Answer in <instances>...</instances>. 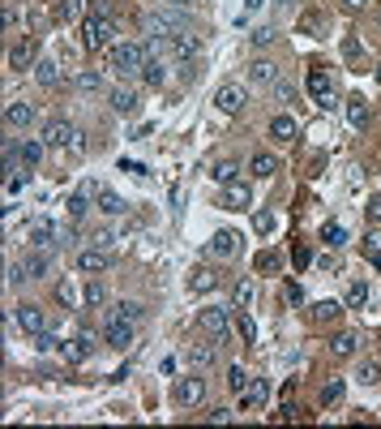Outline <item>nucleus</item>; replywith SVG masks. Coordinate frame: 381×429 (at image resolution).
<instances>
[{
	"instance_id": "nucleus-39",
	"label": "nucleus",
	"mask_w": 381,
	"mask_h": 429,
	"mask_svg": "<svg viewBox=\"0 0 381 429\" xmlns=\"http://www.w3.org/2000/svg\"><path fill=\"white\" fill-rule=\"evenodd\" d=\"M236 326H240V335H244V343L248 348H257V326H253V318L240 309V318H236Z\"/></svg>"
},
{
	"instance_id": "nucleus-50",
	"label": "nucleus",
	"mask_w": 381,
	"mask_h": 429,
	"mask_svg": "<svg viewBox=\"0 0 381 429\" xmlns=\"http://www.w3.org/2000/svg\"><path fill=\"white\" fill-rule=\"evenodd\" d=\"M274 95H278V104H291V99H296V86H291V82H274Z\"/></svg>"
},
{
	"instance_id": "nucleus-12",
	"label": "nucleus",
	"mask_w": 381,
	"mask_h": 429,
	"mask_svg": "<svg viewBox=\"0 0 381 429\" xmlns=\"http://www.w3.org/2000/svg\"><path fill=\"white\" fill-rule=\"evenodd\" d=\"M309 90H313V99H317V108H335V86H330L325 69H313V73H309Z\"/></svg>"
},
{
	"instance_id": "nucleus-40",
	"label": "nucleus",
	"mask_w": 381,
	"mask_h": 429,
	"mask_svg": "<svg viewBox=\"0 0 381 429\" xmlns=\"http://www.w3.org/2000/svg\"><path fill=\"white\" fill-rule=\"evenodd\" d=\"M321 241H325L330 249H335V245H343V241H347V232H343V223H325V228H321Z\"/></svg>"
},
{
	"instance_id": "nucleus-59",
	"label": "nucleus",
	"mask_w": 381,
	"mask_h": 429,
	"mask_svg": "<svg viewBox=\"0 0 381 429\" xmlns=\"http://www.w3.org/2000/svg\"><path fill=\"white\" fill-rule=\"evenodd\" d=\"M244 9H262V0H244Z\"/></svg>"
},
{
	"instance_id": "nucleus-35",
	"label": "nucleus",
	"mask_w": 381,
	"mask_h": 429,
	"mask_svg": "<svg viewBox=\"0 0 381 429\" xmlns=\"http://www.w3.org/2000/svg\"><path fill=\"white\" fill-rule=\"evenodd\" d=\"M227 387H232L236 395L248 391V373H244V365H227Z\"/></svg>"
},
{
	"instance_id": "nucleus-45",
	"label": "nucleus",
	"mask_w": 381,
	"mask_h": 429,
	"mask_svg": "<svg viewBox=\"0 0 381 429\" xmlns=\"http://www.w3.org/2000/svg\"><path fill=\"white\" fill-rule=\"evenodd\" d=\"M253 228H257V236H270V232H274V215H270V211H257V215H253Z\"/></svg>"
},
{
	"instance_id": "nucleus-5",
	"label": "nucleus",
	"mask_w": 381,
	"mask_h": 429,
	"mask_svg": "<svg viewBox=\"0 0 381 429\" xmlns=\"http://www.w3.org/2000/svg\"><path fill=\"white\" fill-rule=\"evenodd\" d=\"M171 399L180 403V408H197V403L206 399V382H201V378H180V382L171 387Z\"/></svg>"
},
{
	"instance_id": "nucleus-15",
	"label": "nucleus",
	"mask_w": 381,
	"mask_h": 429,
	"mask_svg": "<svg viewBox=\"0 0 381 429\" xmlns=\"http://www.w3.org/2000/svg\"><path fill=\"white\" fill-rule=\"evenodd\" d=\"M56 300H60V309H82L86 305V292H78V284L65 275V280L56 284Z\"/></svg>"
},
{
	"instance_id": "nucleus-52",
	"label": "nucleus",
	"mask_w": 381,
	"mask_h": 429,
	"mask_svg": "<svg viewBox=\"0 0 381 429\" xmlns=\"http://www.w3.org/2000/svg\"><path fill=\"white\" fill-rule=\"evenodd\" d=\"M321 399H325V403H339V399H343V382H330V387L321 391Z\"/></svg>"
},
{
	"instance_id": "nucleus-58",
	"label": "nucleus",
	"mask_w": 381,
	"mask_h": 429,
	"mask_svg": "<svg viewBox=\"0 0 381 429\" xmlns=\"http://www.w3.org/2000/svg\"><path fill=\"white\" fill-rule=\"evenodd\" d=\"M159 5H171V9H189L193 0H159Z\"/></svg>"
},
{
	"instance_id": "nucleus-16",
	"label": "nucleus",
	"mask_w": 381,
	"mask_h": 429,
	"mask_svg": "<svg viewBox=\"0 0 381 429\" xmlns=\"http://www.w3.org/2000/svg\"><path fill=\"white\" fill-rule=\"evenodd\" d=\"M248 202H253L248 185H240V181L223 185V207H227V211H248Z\"/></svg>"
},
{
	"instance_id": "nucleus-21",
	"label": "nucleus",
	"mask_w": 381,
	"mask_h": 429,
	"mask_svg": "<svg viewBox=\"0 0 381 429\" xmlns=\"http://www.w3.org/2000/svg\"><path fill=\"white\" fill-rule=\"evenodd\" d=\"M137 78H142L146 86H163V82H167V65H163L159 56H146V65H142Z\"/></svg>"
},
{
	"instance_id": "nucleus-42",
	"label": "nucleus",
	"mask_w": 381,
	"mask_h": 429,
	"mask_svg": "<svg viewBox=\"0 0 381 429\" xmlns=\"http://www.w3.org/2000/svg\"><path fill=\"white\" fill-rule=\"evenodd\" d=\"M364 300H369V284H351V288H347V305H351V309H360Z\"/></svg>"
},
{
	"instance_id": "nucleus-48",
	"label": "nucleus",
	"mask_w": 381,
	"mask_h": 429,
	"mask_svg": "<svg viewBox=\"0 0 381 429\" xmlns=\"http://www.w3.org/2000/svg\"><path fill=\"white\" fill-rule=\"evenodd\" d=\"M86 202H90L86 193H73V197H69V215H73V219H82V215H86Z\"/></svg>"
},
{
	"instance_id": "nucleus-30",
	"label": "nucleus",
	"mask_w": 381,
	"mask_h": 429,
	"mask_svg": "<svg viewBox=\"0 0 381 429\" xmlns=\"http://www.w3.org/2000/svg\"><path fill=\"white\" fill-rule=\"evenodd\" d=\"M347 120L355 124V129H364V124H369V104H364V95H351V99H347Z\"/></svg>"
},
{
	"instance_id": "nucleus-31",
	"label": "nucleus",
	"mask_w": 381,
	"mask_h": 429,
	"mask_svg": "<svg viewBox=\"0 0 381 429\" xmlns=\"http://www.w3.org/2000/svg\"><path fill=\"white\" fill-rule=\"evenodd\" d=\"M248 172H253V176H274V172H278V159L270 155V150H257V155L248 159Z\"/></svg>"
},
{
	"instance_id": "nucleus-47",
	"label": "nucleus",
	"mask_w": 381,
	"mask_h": 429,
	"mask_svg": "<svg viewBox=\"0 0 381 429\" xmlns=\"http://www.w3.org/2000/svg\"><path fill=\"white\" fill-rule=\"evenodd\" d=\"M82 9V0H60V9H56V22H73Z\"/></svg>"
},
{
	"instance_id": "nucleus-1",
	"label": "nucleus",
	"mask_w": 381,
	"mask_h": 429,
	"mask_svg": "<svg viewBox=\"0 0 381 429\" xmlns=\"http://www.w3.org/2000/svg\"><path fill=\"white\" fill-rule=\"evenodd\" d=\"M142 31H146V39H176V35H185L189 31V13L185 9H171V5H163V9H155V13H146L142 17Z\"/></svg>"
},
{
	"instance_id": "nucleus-11",
	"label": "nucleus",
	"mask_w": 381,
	"mask_h": 429,
	"mask_svg": "<svg viewBox=\"0 0 381 429\" xmlns=\"http://www.w3.org/2000/svg\"><path fill=\"white\" fill-rule=\"evenodd\" d=\"M236 249H240V236H236V232H214L210 245H206V254L219 258V262H227V258H236Z\"/></svg>"
},
{
	"instance_id": "nucleus-60",
	"label": "nucleus",
	"mask_w": 381,
	"mask_h": 429,
	"mask_svg": "<svg viewBox=\"0 0 381 429\" xmlns=\"http://www.w3.org/2000/svg\"><path fill=\"white\" fill-rule=\"evenodd\" d=\"M274 5H291V0H274Z\"/></svg>"
},
{
	"instance_id": "nucleus-26",
	"label": "nucleus",
	"mask_w": 381,
	"mask_h": 429,
	"mask_svg": "<svg viewBox=\"0 0 381 429\" xmlns=\"http://www.w3.org/2000/svg\"><path fill=\"white\" fill-rule=\"evenodd\" d=\"M355 348H360V339H355L351 331H343V335L330 339V357H335V361H347V357H355Z\"/></svg>"
},
{
	"instance_id": "nucleus-9",
	"label": "nucleus",
	"mask_w": 381,
	"mask_h": 429,
	"mask_svg": "<svg viewBox=\"0 0 381 429\" xmlns=\"http://www.w3.org/2000/svg\"><path fill=\"white\" fill-rule=\"evenodd\" d=\"M13 322H17L26 335H39V331H47V314H43L39 305H17V309H13Z\"/></svg>"
},
{
	"instance_id": "nucleus-44",
	"label": "nucleus",
	"mask_w": 381,
	"mask_h": 429,
	"mask_svg": "<svg viewBox=\"0 0 381 429\" xmlns=\"http://www.w3.org/2000/svg\"><path fill=\"white\" fill-rule=\"evenodd\" d=\"M278 266H283V258L274 254V249H266V254H257V270H266V275H274Z\"/></svg>"
},
{
	"instance_id": "nucleus-32",
	"label": "nucleus",
	"mask_w": 381,
	"mask_h": 429,
	"mask_svg": "<svg viewBox=\"0 0 381 429\" xmlns=\"http://www.w3.org/2000/svg\"><path fill=\"white\" fill-rule=\"evenodd\" d=\"M94 202H99V211L112 215V219H116V215H124V197H120V193H112V189H99V197H94Z\"/></svg>"
},
{
	"instance_id": "nucleus-28",
	"label": "nucleus",
	"mask_w": 381,
	"mask_h": 429,
	"mask_svg": "<svg viewBox=\"0 0 381 429\" xmlns=\"http://www.w3.org/2000/svg\"><path fill=\"white\" fill-rule=\"evenodd\" d=\"M210 176H214V181H219V185H232V181H236V176H240V163H236L232 155H227V159H214V168H210Z\"/></svg>"
},
{
	"instance_id": "nucleus-2",
	"label": "nucleus",
	"mask_w": 381,
	"mask_h": 429,
	"mask_svg": "<svg viewBox=\"0 0 381 429\" xmlns=\"http://www.w3.org/2000/svg\"><path fill=\"white\" fill-rule=\"evenodd\" d=\"M116 43V22L108 13H90L82 22V47L86 52H99V47H112Z\"/></svg>"
},
{
	"instance_id": "nucleus-49",
	"label": "nucleus",
	"mask_w": 381,
	"mask_h": 429,
	"mask_svg": "<svg viewBox=\"0 0 381 429\" xmlns=\"http://www.w3.org/2000/svg\"><path fill=\"white\" fill-rule=\"evenodd\" d=\"M248 39H253V47H266V43H274V26H257Z\"/></svg>"
},
{
	"instance_id": "nucleus-24",
	"label": "nucleus",
	"mask_w": 381,
	"mask_h": 429,
	"mask_svg": "<svg viewBox=\"0 0 381 429\" xmlns=\"http://www.w3.org/2000/svg\"><path fill=\"white\" fill-rule=\"evenodd\" d=\"M197 47H201V39L185 31V35H176V39H171V56H176V60H193V56H197Z\"/></svg>"
},
{
	"instance_id": "nucleus-25",
	"label": "nucleus",
	"mask_w": 381,
	"mask_h": 429,
	"mask_svg": "<svg viewBox=\"0 0 381 429\" xmlns=\"http://www.w3.org/2000/svg\"><path fill=\"white\" fill-rule=\"evenodd\" d=\"M133 343V322H108V348H129Z\"/></svg>"
},
{
	"instance_id": "nucleus-41",
	"label": "nucleus",
	"mask_w": 381,
	"mask_h": 429,
	"mask_svg": "<svg viewBox=\"0 0 381 429\" xmlns=\"http://www.w3.org/2000/svg\"><path fill=\"white\" fill-rule=\"evenodd\" d=\"M43 150H47L43 142H22V163H39V159H43Z\"/></svg>"
},
{
	"instance_id": "nucleus-46",
	"label": "nucleus",
	"mask_w": 381,
	"mask_h": 429,
	"mask_svg": "<svg viewBox=\"0 0 381 429\" xmlns=\"http://www.w3.org/2000/svg\"><path fill=\"white\" fill-rule=\"evenodd\" d=\"M325 318H339L335 300H317V305H313V322H325Z\"/></svg>"
},
{
	"instance_id": "nucleus-43",
	"label": "nucleus",
	"mask_w": 381,
	"mask_h": 429,
	"mask_svg": "<svg viewBox=\"0 0 381 429\" xmlns=\"http://www.w3.org/2000/svg\"><path fill=\"white\" fill-rule=\"evenodd\" d=\"M120 241H124L120 232H112V228H103V232H94V241H90V245H99V249H116Z\"/></svg>"
},
{
	"instance_id": "nucleus-56",
	"label": "nucleus",
	"mask_w": 381,
	"mask_h": 429,
	"mask_svg": "<svg viewBox=\"0 0 381 429\" xmlns=\"http://www.w3.org/2000/svg\"><path fill=\"white\" fill-rule=\"evenodd\" d=\"M343 9H351V13H360V9H369V0H343Z\"/></svg>"
},
{
	"instance_id": "nucleus-29",
	"label": "nucleus",
	"mask_w": 381,
	"mask_h": 429,
	"mask_svg": "<svg viewBox=\"0 0 381 429\" xmlns=\"http://www.w3.org/2000/svg\"><path fill=\"white\" fill-rule=\"evenodd\" d=\"M52 241H56V223L39 219L35 228H31V245H35V249H52Z\"/></svg>"
},
{
	"instance_id": "nucleus-33",
	"label": "nucleus",
	"mask_w": 381,
	"mask_h": 429,
	"mask_svg": "<svg viewBox=\"0 0 381 429\" xmlns=\"http://www.w3.org/2000/svg\"><path fill=\"white\" fill-rule=\"evenodd\" d=\"M146 318V309L137 305V300H120V305L112 309V322H142Z\"/></svg>"
},
{
	"instance_id": "nucleus-57",
	"label": "nucleus",
	"mask_w": 381,
	"mask_h": 429,
	"mask_svg": "<svg viewBox=\"0 0 381 429\" xmlns=\"http://www.w3.org/2000/svg\"><path fill=\"white\" fill-rule=\"evenodd\" d=\"M369 215H373V219L381 223V197H373V202H369Z\"/></svg>"
},
{
	"instance_id": "nucleus-18",
	"label": "nucleus",
	"mask_w": 381,
	"mask_h": 429,
	"mask_svg": "<svg viewBox=\"0 0 381 429\" xmlns=\"http://www.w3.org/2000/svg\"><path fill=\"white\" fill-rule=\"evenodd\" d=\"M35 82H39L43 90H52V86H60V82H65V73H60V65H56V60H39V65H35Z\"/></svg>"
},
{
	"instance_id": "nucleus-36",
	"label": "nucleus",
	"mask_w": 381,
	"mask_h": 429,
	"mask_svg": "<svg viewBox=\"0 0 381 429\" xmlns=\"http://www.w3.org/2000/svg\"><path fill=\"white\" fill-rule=\"evenodd\" d=\"M360 382L364 387H381V361H364L360 365Z\"/></svg>"
},
{
	"instance_id": "nucleus-34",
	"label": "nucleus",
	"mask_w": 381,
	"mask_h": 429,
	"mask_svg": "<svg viewBox=\"0 0 381 429\" xmlns=\"http://www.w3.org/2000/svg\"><path fill=\"white\" fill-rule=\"evenodd\" d=\"M266 395H270V387H266L262 378H257V382H253V387L240 395V408H257V403H266Z\"/></svg>"
},
{
	"instance_id": "nucleus-22",
	"label": "nucleus",
	"mask_w": 381,
	"mask_h": 429,
	"mask_svg": "<svg viewBox=\"0 0 381 429\" xmlns=\"http://www.w3.org/2000/svg\"><path fill=\"white\" fill-rule=\"evenodd\" d=\"M112 112H116V116H133V112H137V90H129V86L112 90Z\"/></svg>"
},
{
	"instance_id": "nucleus-27",
	"label": "nucleus",
	"mask_w": 381,
	"mask_h": 429,
	"mask_svg": "<svg viewBox=\"0 0 381 429\" xmlns=\"http://www.w3.org/2000/svg\"><path fill=\"white\" fill-rule=\"evenodd\" d=\"M73 90H82V95L103 90V73H99V69H82L78 78H73Z\"/></svg>"
},
{
	"instance_id": "nucleus-54",
	"label": "nucleus",
	"mask_w": 381,
	"mask_h": 429,
	"mask_svg": "<svg viewBox=\"0 0 381 429\" xmlns=\"http://www.w3.org/2000/svg\"><path fill=\"white\" fill-rule=\"evenodd\" d=\"M69 150H73V155H86V133L78 129V133H73V142H69Z\"/></svg>"
},
{
	"instance_id": "nucleus-14",
	"label": "nucleus",
	"mask_w": 381,
	"mask_h": 429,
	"mask_svg": "<svg viewBox=\"0 0 381 429\" xmlns=\"http://www.w3.org/2000/svg\"><path fill=\"white\" fill-rule=\"evenodd\" d=\"M248 82L262 86V90L274 86V82H278V65H274V60H253V65H248Z\"/></svg>"
},
{
	"instance_id": "nucleus-13",
	"label": "nucleus",
	"mask_w": 381,
	"mask_h": 429,
	"mask_svg": "<svg viewBox=\"0 0 381 429\" xmlns=\"http://www.w3.org/2000/svg\"><path fill=\"white\" fill-rule=\"evenodd\" d=\"M22 270H26V280H47V275H52V258H47V249L26 254V258H22Z\"/></svg>"
},
{
	"instance_id": "nucleus-38",
	"label": "nucleus",
	"mask_w": 381,
	"mask_h": 429,
	"mask_svg": "<svg viewBox=\"0 0 381 429\" xmlns=\"http://www.w3.org/2000/svg\"><path fill=\"white\" fill-rule=\"evenodd\" d=\"M82 292H86V309H99V305L108 300V288H103V284H86Z\"/></svg>"
},
{
	"instance_id": "nucleus-8",
	"label": "nucleus",
	"mask_w": 381,
	"mask_h": 429,
	"mask_svg": "<svg viewBox=\"0 0 381 429\" xmlns=\"http://www.w3.org/2000/svg\"><path fill=\"white\" fill-rule=\"evenodd\" d=\"M5 124H9V129H31V124H35V104H26V99H9V104H5Z\"/></svg>"
},
{
	"instance_id": "nucleus-61",
	"label": "nucleus",
	"mask_w": 381,
	"mask_h": 429,
	"mask_svg": "<svg viewBox=\"0 0 381 429\" xmlns=\"http://www.w3.org/2000/svg\"><path fill=\"white\" fill-rule=\"evenodd\" d=\"M377 78H381V69H377Z\"/></svg>"
},
{
	"instance_id": "nucleus-23",
	"label": "nucleus",
	"mask_w": 381,
	"mask_h": 429,
	"mask_svg": "<svg viewBox=\"0 0 381 429\" xmlns=\"http://www.w3.org/2000/svg\"><path fill=\"white\" fill-rule=\"evenodd\" d=\"M296 133H300L296 116H274V120H270V138H274V142H296Z\"/></svg>"
},
{
	"instance_id": "nucleus-20",
	"label": "nucleus",
	"mask_w": 381,
	"mask_h": 429,
	"mask_svg": "<svg viewBox=\"0 0 381 429\" xmlns=\"http://www.w3.org/2000/svg\"><path fill=\"white\" fill-rule=\"evenodd\" d=\"M35 65V39H22L9 47V69H31Z\"/></svg>"
},
{
	"instance_id": "nucleus-4",
	"label": "nucleus",
	"mask_w": 381,
	"mask_h": 429,
	"mask_svg": "<svg viewBox=\"0 0 381 429\" xmlns=\"http://www.w3.org/2000/svg\"><path fill=\"white\" fill-rule=\"evenodd\" d=\"M214 104H219V112H227V116L244 112V104H248L244 82H223V86H219V95H214Z\"/></svg>"
},
{
	"instance_id": "nucleus-3",
	"label": "nucleus",
	"mask_w": 381,
	"mask_h": 429,
	"mask_svg": "<svg viewBox=\"0 0 381 429\" xmlns=\"http://www.w3.org/2000/svg\"><path fill=\"white\" fill-rule=\"evenodd\" d=\"M142 65H146V47L142 43H112V73L133 78V73H142Z\"/></svg>"
},
{
	"instance_id": "nucleus-55",
	"label": "nucleus",
	"mask_w": 381,
	"mask_h": 429,
	"mask_svg": "<svg viewBox=\"0 0 381 429\" xmlns=\"http://www.w3.org/2000/svg\"><path fill=\"white\" fill-rule=\"evenodd\" d=\"M206 421H214V425H223V421H232V412H227V408H210V412H206Z\"/></svg>"
},
{
	"instance_id": "nucleus-7",
	"label": "nucleus",
	"mask_w": 381,
	"mask_h": 429,
	"mask_svg": "<svg viewBox=\"0 0 381 429\" xmlns=\"http://www.w3.org/2000/svg\"><path fill=\"white\" fill-rule=\"evenodd\" d=\"M197 326H201L210 339H227V331H232V318H227V309H201V314H197Z\"/></svg>"
},
{
	"instance_id": "nucleus-53",
	"label": "nucleus",
	"mask_w": 381,
	"mask_h": 429,
	"mask_svg": "<svg viewBox=\"0 0 381 429\" xmlns=\"http://www.w3.org/2000/svg\"><path fill=\"white\" fill-rule=\"evenodd\" d=\"M171 211H176V215L185 211V185H171Z\"/></svg>"
},
{
	"instance_id": "nucleus-51",
	"label": "nucleus",
	"mask_w": 381,
	"mask_h": 429,
	"mask_svg": "<svg viewBox=\"0 0 381 429\" xmlns=\"http://www.w3.org/2000/svg\"><path fill=\"white\" fill-rule=\"evenodd\" d=\"M35 339H39V352H52V348H60V339H56L52 331H39Z\"/></svg>"
},
{
	"instance_id": "nucleus-10",
	"label": "nucleus",
	"mask_w": 381,
	"mask_h": 429,
	"mask_svg": "<svg viewBox=\"0 0 381 429\" xmlns=\"http://www.w3.org/2000/svg\"><path fill=\"white\" fill-rule=\"evenodd\" d=\"M73 133H78V129H73L69 120H47V124H43V146H47V150L69 146V142H73Z\"/></svg>"
},
{
	"instance_id": "nucleus-37",
	"label": "nucleus",
	"mask_w": 381,
	"mask_h": 429,
	"mask_svg": "<svg viewBox=\"0 0 381 429\" xmlns=\"http://www.w3.org/2000/svg\"><path fill=\"white\" fill-rule=\"evenodd\" d=\"M248 300H253V280H240L236 292H232V305H236V309H248Z\"/></svg>"
},
{
	"instance_id": "nucleus-17",
	"label": "nucleus",
	"mask_w": 381,
	"mask_h": 429,
	"mask_svg": "<svg viewBox=\"0 0 381 429\" xmlns=\"http://www.w3.org/2000/svg\"><path fill=\"white\" fill-rule=\"evenodd\" d=\"M185 361H189L193 369H210V365L219 361V352H214V343H189V352H185Z\"/></svg>"
},
{
	"instance_id": "nucleus-6",
	"label": "nucleus",
	"mask_w": 381,
	"mask_h": 429,
	"mask_svg": "<svg viewBox=\"0 0 381 429\" xmlns=\"http://www.w3.org/2000/svg\"><path fill=\"white\" fill-rule=\"evenodd\" d=\"M112 266V249H99V245H86L78 254V270L82 275H103Z\"/></svg>"
},
{
	"instance_id": "nucleus-19",
	"label": "nucleus",
	"mask_w": 381,
	"mask_h": 429,
	"mask_svg": "<svg viewBox=\"0 0 381 429\" xmlns=\"http://www.w3.org/2000/svg\"><path fill=\"white\" fill-rule=\"evenodd\" d=\"M219 288V275L210 270V266H197L193 275H189V292H197V296H206V292H214Z\"/></svg>"
}]
</instances>
